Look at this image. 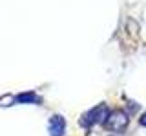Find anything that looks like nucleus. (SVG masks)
I'll return each mask as SVG.
<instances>
[{"mask_svg": "<svg viewBox=\"0 0 146 136\" xmlns=\"http://www.w3.org/2000/svg\"><path fill=\"white\" fill-rule=\"evenodd\" d=\"M128 124H130V118L124 111H121V109H115V111H110L108 118L104 120V127H106L108 131H111V133H122V131H126Z\"/></svg>", "mask_w": 146, "mask_h": 136, "instance_id": "f257e3e1", "label": "nucleus"}, {"mask_svg": "<svg viewBox=\"0 0 146 136\" xmlns=\"http://www.w3.org/2000/svg\"><path fill=\"white\" fill-rule=\"evenodd\" d=\"M15 102L17 103H33V102H40V98L35 93H24V94H18L15 98Z\"/></svg>", "mask_w": 146, "mask_h": 136, "instance_id": "20e7f679", "label": "nucleus"}, {"mask_svg": "<svg viewBox=\"0 0 146 136\" xmlns=\"http://www.w3.org/2000/svg\"><path fill=\"white\" fill-rule=\"evenodd\" d=\"M139 124L143 125V127H146V112H144V114H143V116L139 118Z\"/></svg>", "mask_w": 146, "mask_h": 136, "instance_id": "39448f33", "label": "nucleus"}, {"mask_svg": "<svg viewBox=\"0 0 146 136\" xmlns=\"http://www.w3.org/2000/svg\"><path fill=\"white\" fill-rule=\"evenodd\" d=\"M108 114H110L108 105H106V103H99V105H95L93 109H90V111L82 116V125H84V127H91L95 124H104V120L108 118Z\"/></svg>", "mask_w": 146, "mask_h": 136, "instance_id": "f03ea898", "label": "nucleus"}, {"mask_svg": "<svg viewBox=\"0 0 146 136\" xmlns=\"http://www.w3.org/2000/svg\"><path fill=\"white\" fill-rule=\"evenodd\" d=\"M49 134L51 136H64V131H66V120L60 114H53L49 118V124H48Z\"/></svg>", "mask_w": 146, "mask_h": 136, "instance_id": "7ed1b4c3", "label": "nucleus"}]
</instances>
